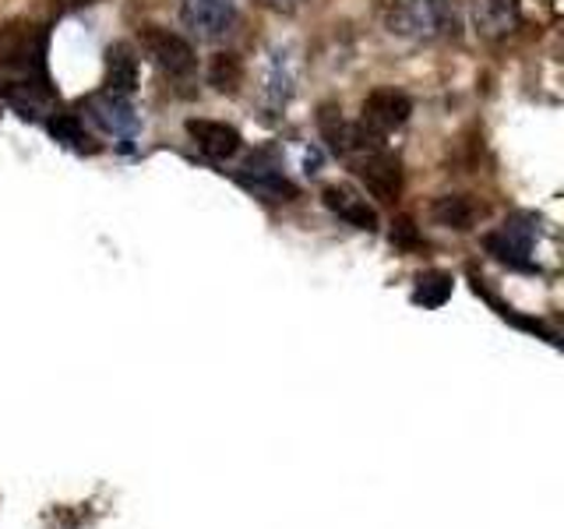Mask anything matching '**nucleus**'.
Listing matches in <instances>:
<instances>
[{"label":"nucleus","mask_w":564,"mask_h":529,"mask_svg":"<svg viewBox=\"0 0 564 529\" xmlns=\"http://www.w3.org/2000/svg\"><path fill=\"white\" fill-rule=\"evenodd\" d=\"M0 99L22 117L53 114L57 93L46 71V32L32 22H11L0 29Z\"/></svg>","instance_id":"obj_1"},{"label":"nucleus","mask_w":564,"mask_h":529,"mask_svg":"<svg viewBox=\"0 0 564 529\" xmlns=\"http://www.w3.org/2000/svg\"><path fill=\"white\" fill-rule=\"evenodd\" d=\"M384 25L392 35L413 43H434L458 32L452 0H392Z\"/></svg>","instance_id":"obj_2"},{"label":"nucleus","mask_w":564,"mask_h":529,"mask_svg":"<svg viewBox=\"0 0 564 529\" xmlns=\"http://www.w3.org/2000/svg\"><path fill=\"white\" fill-rule=\"evenodd\" d=\"M349 159H352V173L360 176V184L367 187L370 198L388 205L402 194V163L381 145V141H364L360 149L349 152Z\"/></svg>","instance_id":"obj_3"},{"label":"nucleus","mask_w":564,"mask_h":529,"mask_svg":"<svg viewBox=\"0 0 564 529\" xmlns=\"http://www.w3.org/2000/svg\"><path fill=\"white\" fill-rule=\"evenodd\" d=\"M141 53L163 71L170 82L187 85L194 75H198V57H194V46L163 25H145L141 29Z\"/></svg>","instance_id":"obj_4"},{"label":"nucleus","mask_w":564,"mask_h":529,"mask_svg":"<svg viewBox=\"0 0 564 529\" xmlns=\"http://www.w3.org/2000/svg\"><path fill=\"white\" fill-rule=\"evenodd\" d=\"M413 114V99L399 93V88H375L364 106H360V123L357 128L367 134V138H378L384 141V134L399 131L405 120Z\"/></svg>","instance_id":"obj_5"},{"label":"nucleus","mask_w":564,"mask_h":529,"mask_svg":"<svg viewBox=\"0 0 564 529\" xmlns=\"http://www.w3.org/2000/svg\"><path fill=\"white\" fill-rule=\"evenodd\" d=\"M82 110L88 114V120L96 123L99 131L113 134L120 141H131L138 134V114L128 96H117V93H96L82 102Z\"/></svg>","instance_id":"obj_6"},{"label":"nucleus","mask_w":564,"mask_h":529,"mask_svg":"<svg viewBox=\"0 0 564 529\" xmlns=\"http://www.w3.org/2000/svg\"><path fill=\"white\" fill-rule=\"evenodd\" d=\"M181 18L198 40H223L234 29L237 0H181Z\"/></svg>","instance_id":"obj_7"},{"label":"nucleus","mask_w":564,"mask_h":529,"mask_svg":"<svg viewBox=\"0 0 564 529\" xmlns=\"http://www.w3.org/2000/svg\"><path fill=\"white\" fill-rule=\"evenodd\" d=\"M533 237H536V226L529 216H511L505 219L501 229L487 234V251L505 261V264H516V269H529V251H533Z\"/></svg>","instance_id":"obj_8"},{"label":"nucleus","mask_w":564,"mask_h":529,"mask_svg":"<svg viewBox=\"0 0 564 529\" xmlns=\"http://www.w3.org/2000/svg\"><path fill=\"white\" fill-rule=\"evenodd\" d=\"M187 138L198 145V152H205L208 159H216V163H226V159H234L243 145V138L237 128H229L223 120H198L191 117L187 123Z\"/></svg>","instance_id":"obj_9"},{"label":"nucleus","mask_w":564,"mask_h":529,"mask_svg":"<svg viewBox=\"0 0 564 529\" xmlns=\"http://www.w3.org/2000/svg\"><path fill=\"white\" fill-rule=\"evenodd\" d=\"M469 11H473V29L484 40H508L522 22L519 0H469Z\"/></svg>","instance_id":"obj_10"},{"label":"nucleus","mask_w":564,"mask_h":529,"mask_svg":"<svg viewBox=\"0 0 564 529\" xmlns=\"http://www.w3.org/2000/svg\"><path fill=\"white\" fill-rule=\"evenodd\" d=\"M322 202H325V208L328 212H335L343 223H349V226H357V229H378V212L367 205V198L364 194H357V191H349V187H343V184H328L325 191H322Z\"/></svg>","instance_id":"obj_11"},{"label":"nucleus","mask_w":564,"mask_h":529,"mask_svg":"<svg viewBox=\"0 0 564 529\" xmlns=\"http://www.w3.org/2000/svg\"><path fill=\"white\" fill-rule=\"evenodd\" d=\"M237 181L258 194V198H269V202H293L296 198V184L290 181L286 173H282L279 166H261V163H251L247 166Z\"/></svg>","instance_id":"obj_12"},{"label":"nucleus","mask_w":564,"mask_h":529,"mask_svg":"<svg viewBox=\"0 0 564 529\" xmlns=\"http://www.w3.org/2000/svg\"><path fill=\"white\" fill-rule=\"evenodd\" d=\"M138 88V57L128 43H113L106 50V93L128 96Z\"/></svg>","instance_id":"obj_13"},{"label":"nucleus","mask_w":564,"mask_h":529,"mask_svg":"<svg viewBox=\"0 0 564 529\" xmlns=\"http://www.w3.org/2000/svg\"><path fill=\"white\" fill-rule=\"evenodd\" d=\"M431 219L445 229H473V223L480 219V205L469 194H445L431 205Z\"/></svg>","instance_id":"obj_14"},{"label":"nucleus","mask_w":564,"mask_h":529,"mask_svg":"<svg viewBox=\"0 0 564 529\" xmlns=\"http://www.w3.org/2000/svg\"><path fill=\"white\" fill-rule=\"evenodd\" d=\"M293 93V64H290V53L286 50H275L269 71H264V96H269L272 110H282Z\"/></svg>","instance_id":"obj_15"},{"label":"nucleus","mask_w":564,"mask_h":529,"mask_svg":"<svg viewBox=\"0 0 564 529\" xmlns=\"http://www.w3.org/2000/svg\"><path fill=\"white\" fill-rule=\"evenodd\" d=\"M317 128H322L325 145H328L335 155H349V149H352V123L343 120V110H339V106L325 102V106H322V114H317Z\"/></svg>","instance_id":"obj_16"},{"label":"nucleus","mask_w":564,"mask_h":529,"mask_svg":"<svg viewBox=\"0 0 564 529\" xmlns=\"http://www.w3.org/2000/svg\"><path fill=\"white\" fill-rule=\"evenodd\" d=\"M50 134L57 138V141H64L67 149H75V152H93L96 145H88V138L85 134V128H82V120L75 117V114H57L50 120Z\"/></svg>","instance_id":"obj_17"},{"label":"nucleus","mask_w":564,"mask_h":529,"mask_svg":"<svg viewBox=\"0 0 564 529\" xmlns=\"http://www.w3.org/2000/svg\"><path fill=\"white\" fill-rule=\"evenodd\" d=\"M208 82L219 88V93H237V85L243 82V64L234 53H216V61L208 67Z\"/></svg>","instance_id":"obj_18"},{"label":"nucleus","mask_w":564,"mask_h":529,"mask_svg":"<svg viewBox=\"0 0 564 529\" xmlns=\"http://www.w3.org/2000/svg\"><path fill=\"white\" fill-rule=\"evenodd\" d=\"M448 293H452V276H445V272H427V276L420 279L416 300H420V304H427V307H437V304H445Z\"/></svg>","instance_id":"obj_19"},{"label":"nucleus","mask_w":564,"mask_h":529,"mask_svg":"<svg viewBox=\"0 0 564 529\" xmlns=\"http://www.w3.org/2000/svg\"><path fill=\"white\" fill-rule=\"evenodd\" d=\"M269 4H272L275 11H293V8L304 4V0H269Z\"/></svg>","instance_id":"obj_20"}]
</instances>
